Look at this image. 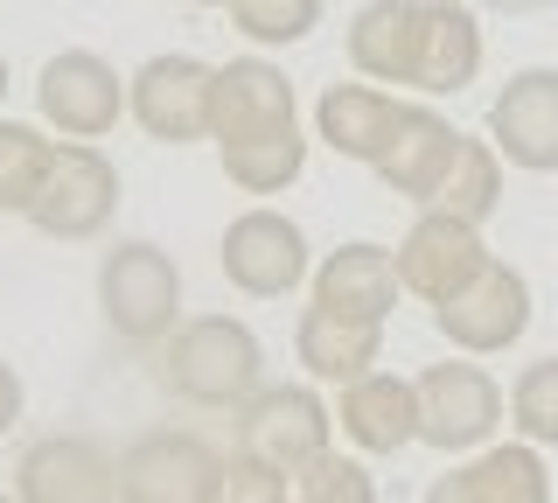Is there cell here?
<instances>
[{
  "label": "cell",
  "instance_id": "1",
  "mask_svg": "<svg viewBox=\"0 0 558 503\" xmlns=\"http://www.w3.org/2000/svg\"><path fill=\"white\" fill-rule=\"evenodd\" d=\"M161 385L182 406L203 412H238L244 398L266 385V343L238 315H189L161 343Z\"/></svg>",
  "mask_w": 558,
  "mask_h": 503
},
{
  "label": "cell",
  "instance_id": "2",
  "mask_svg": "<svg viewBox=\"0 0 558 503\" xmlns=\"http://www.w3.org/2000/svg\"><path fill=\"white\" fill-rule=\"evenodd\" d=\"M98 308L119 343L154 350L182 322V266L154 238H126V245H112L98 259Z\"/></svg>",
  "mask_w": 558,
  "mask_h": 503
},
{
  "label": "cell",
  "instance_id": "3",
  "mask_svg": "<svg viewBox=\"0 0 558 503\" xmlns=\"http://www.w3.org/2000/svg\"><path fill=\"white\" fill-rule=\"evenodd\" d=\"M223 447L196 427H147L119 455V503H217Z\"/></svg>",
  "mask_w": 558,
  "mask_h": 503
},
{
  "label": "cell",
  "instance_id": "4",
  "mask_svg": "<svg viewBox=\"0 0 558 503\" xmlns=\"http://www.w3.org/2000/svg\"><path fill=\"white\" fill-rule=\"evenodd\" d=\"M112 217H119V168H112V154H105L98 141H63L57 161H49L43 196H35V211H28V224L43 238H57V245H84V238H98Z\"/></svg>",
  "mask_w": 558,
  "mask_h": 503
},
{
  "label": "cell",
  "instance_id": "5",
  "mask_svg": "<svg viewBox=\"0 0 558 503\" xmlns=\"http://www.w3.org/2000/svg\"><path fill=\"white\" fill-rule=\"evenodd\" d=\"M418 392V441L440 447V455H475V447L496 441L502 427V385L482 371V363H433V371L412 378Z\"/></svg>",
  "mask_w": 558,
  "mask_h": 503
},
{
  "label": "cell",
  "instance_id": "6",
  "mask_svg": "<svg viewBox=\"0 0 558 503\" xmlns=\"http://www.w3.org/2000/svg\"><path fill=\"white\" fill-rule=\"evenodd\" d=\"M209 92H217V63L203 57H147L126 77V112L140 119V133L161 147H196L209 141Z\"/></svg>",
  "mask_w": 558,
  "mask_h": 503
},
{
  "label": "cell",
  "instance_id": "7",
  "mask_svg": "<svg viewBox=\"0 0 558 503\" xmlns=\"http://www.w3.org/2000/svg\"><path fill=\"white\" fill-rule=\"evenodd\" d=\"M328 441H336V412L307 385H258L238 406V447L258 455V462H272V468H287V476H301L307 462H322Z\"/></svg>",
  "mask_w": 558,
  "mask_h": 503
},
{
  "label": "cell",
  "instance_id": "8",
  "mask_svg": "<svg viewBox=\"0 0 558 503\" xmlns=\"http://www.w3.org/2000/svg\"><path fill=\"white\" fill-rule=\"evenodd\" d=\"M433 328H440V336H447L461 357H496V350H510L523 328H531V280L488 252V266L475 273V280L433 308Z\"/></svg>",
  "mask_w": 558,
  "mask_h": 503
},
{
  "label": "cell",
  "instance_id": "9",
  "mask_svg": "<svg viewBox=\"0 0 558 503\" xmlns=\"http://www.w3.org/2000/svg\"><path fill=\"white\" fill-rule=\"evenodd\" d=\"M217 266H223V280H231L238 294H252V301H279V294H293L307 280V231L287 211L258 203V211H244V217L223 224Z\"/></svg>",
  "mask_w": 558,
  "mask_h": 503
},
{
  "label": "cell",
  "instance_id": "10",
  "mask_svg": "<svg viewBox=\"0 0 558 503\" xmlns=\"http://www.w3.org/2000/svg\"><path fill=\"white\" fill-rule=\"evenodd\" d=\"M35 106L63 141H105L126 112V77L98 49H57L35 77Z\"/></svg>",
  "mask_w": 558,
  "mask_h": 503
},
{
  "label": "cell",
  "instance_id": "11",
  "mask_svg": "<svg viewBox=\"0 0 558 503\" xmlns=\"http://www.w3.org/2000/svg\"><path fill=\"white\" fill-rule=\"evenodd\" d=\"M22 503H119V455L98 433H43L14 462Z\"/></svg>",
  "mask_w": 558,
  "mask_h": 503
},
{
  "label": "cell",
  "instance_id": "12",
  "mask_svg": "<svg viewBox=\"0 0 558 503\" xmlns=\"http://www.w3.org/2000/svg\"><path fill=\"white\" fill-rule=\"evenodd\" d=\"M488 141L523 176H558V71L531 63L496 92L488 106Z\"/></svg>",
  "mask_w": 558,
  "mask_h": 503
},
{
  "label": "cell",
  "instance_id": "13",
  "mask_svg": "<svg viewBox=\"0 0 558 503\" xmlns=\"http://www.w3.org/2000/svg\"><path fill=\"white\" fill-rule=\"evenodd\" d=\"M482 266H488L482 224H461L447 211H418L405 245H398V280H405V294H418L426 308H440L447 294H461Z\"/></svg>",
  "mask_w": 558,
  "mask_h": 503
},
{
  "label": "cell",
  "instance_id": "14",
  "mask_svg": "<svg viewBox=\"0 0 558 503\" xmlns=\"http://www.w3.org/2000/svg\"><path fill=\"white\" fill-rule=\"evenodd\" d=\"M293 84L279 63L266 57H231L217 63V92H209V141L231 147V141H258V133L293 127Z\"/></svg>",
  "mask_w": 558,
  "mask_h": 503
},
{
  "label": "cell",
  "instance_id": "15",
  "mask_svg": "<svg viewBox=\"0 0 558 503\" xmlns=\"http://www.w3.org/2000/svg\"><path fill=\"white\" fill-rule=\"evenodd\" d=\"M398 294H405L398 252L371 245V238H349V245H336L322 266H314V308H328V315H342V322L384 328L391 308H398Z\"/></svg>",
  "mask_w": 558,
  "mask_h": 503
},
{
  "label": "cell",
  "instance_id": "16",
  "mask_svg": "<svg viewBox=\"0 0 558 503\" xmlns=\"http://www.w3.org/2000/svg\"><path fill=\"white\" fill-rule=\"evenodd\" d=\"M426 503H551V468L531 441H488L475 447V462H453Z\"/></svg>",
  "mask_w": 558,
  "mask_h": 503
},
{
  "label": "cell",
  "instance_id": "17",
  "mask_svg": "<svg viewBox=\"0 0 558 503\" xmlns=\"http://www.w3.org/2000/svg\"><path fill=\"white\" fill-rule=\"evenodd\" d=\"M453 154H461V127H453L447 112H433V106H405L391 147H384V161H377V182L391 189V196H405V203L426 211V203L440 196Z\"/></svg>",
  "mask_w": 558,
  "mask_h": 503
},
{
  "label": "cell",
  "instance_id": "18",
  "mask_svg": "<svg viewBox=\"0 0 558 503\" xmlns=\"http://www.w3.org/2000/svg\"><path fill=\"white\" fill-rule=\"evenodd\" d=\"M482 71V28L468 0H418V57H412V92L447 98L468 92Z\"/></svg>",
  "mask_w": 558,
  "mask_h": 503
},
{
  "label": "cell",
  "instance_id": "19",
  "mask_svg": "<svg viewBox=\"0 0 558 503\" xmlns=\"http://www.w3.org/2000/svg\"><path fill=\"white\" fill-rule=\"evenodd\" d=\"M336 420L363 455H398V447L418 441V392H412V378H398V371H363V378L342 385Z\"/></svg>",
  "mask_w": 558,
  "mask_h": 503
},
{
  "label": "cell",
  "instance_id": "20",
  "mask_svg": "<svg viewBox=\"0 0 558 503\" xmlns=\"http://www.w3.org/2000/svg\"><path fill=\"white\" fill-rule=\"evenodd\" d=\"M398 112L405 106L391 92H377V84H328L322 106H314V141L328 154H342V161L377 168L391 133H398Z\"/></svg>",
  "mask_w": 558,
  "mask_h": 503
},
{
  "label": "cell",
  "instance_id": "21",
  "mask_svg": "<svg viewBox=\"0 0 558 503\" xmlns=\"http://www.w3.org/2000/svg\"><path fill=\"white\" fill-rule=\"evenodd\" d=\"M418 57V0H371L349 22V63L371 84H412Z\"/></svg>",
  "mask_w": 558,
  "mask_h": 503
},
{
  "label": "cell",
  "instance_id": "22",
  "mask_svg": "<svg viewBox=\"0 0 558 503\" xmlns=\"http://www.w3.org/2000/svg\"><path fill=\"white\" fill-rule=\"evenodd\" d=\"M293 357H301L307 378H322V385H349V378L377 371L384 328H363V322L328 315V308H307V315L293 322Z\"/></svg>",
  "mask_w": 558,
  "mask_h": 503
},
{
  "label": "cell",
  "instance_id": "23",
  "mask_svg": "<svg viewBox=\"0 0 558 503\" xmlns=\"http://www.w3.org/2000/svg\"><path fill=\"white\" fill-rule=\"evenodd\" d=\"M217 154H223V176H231L244 196H279V189H293L301 168H307V133H301V119H293V127H279V133L231 141Z\"/></svg>",
  "mask_w": 558,
  "mask_h": 503
},
{
  "label": "cell",
  "instance_id": "24",
  "mask_svg": "<svg viewBox=\"0 0 558 503\" xmlns=\"http://www.w3.org/2000/svg\"><path fill=\"white\" fill-rule=\"evenodd\" d=\"M426 211H447L461 224H488V217H496L502 211V154H496V141H468V133H461V154H453L440 196H433Z\"/></svg>",
  "mask_w": 558,
  "mask_h": 503
},
{
  "label": "cell",
  "instance_id": "25",
  "mask_svg": "<svg viewBox=\"0 0 558 503\" xmlns=\"http://www.w3.org/2000/svg\"><path fill=\"white\" fill-rule=\"evenodd\" d=\"M49 161H57V141L28 119H0V217H28L35 196L49 182Z\"/></svg>",
  "mask_w": 558,
  "mask_h": 503
},
{
  "label": "cell",
  "instance_id": "26",
  "mask_svg": "<svg viewBox=\"0 0 558 503\" xmlns=\"http://www.w3.org/2000/svg\"><path fill=\"white\" fill-rule=\"evenodd\" d=\"M322 8L328 0H231V28L252 36L258 49H287L322 28Z\"/></svg>",
  "mask_w": 558,
  "mask_h": 503
},
{
  "label": "cell",
  "instance_id": "27",
  "mask_svg": "<svg viewBox=\"0 0 558 503\" xmlns=\"http://www.w3.org/2000/svg\"><path fill=\"white\" fill-rule=\"evenodd\" d=\"M510 427L531 447H558V357L523 363V378L510 385Z\"/></svg>",
  "mask_w": 558,
  "mask_h": 503
},
{
  "label": "cell",
  "instance_id": "28",
  "mask_svg": "<svg viewBox=\"0 0 558 503\" xmlns=\"http://www.w3.org/2000/svg\"><path fill=\"white\" fill-rule=\"evenodd\" d=\"M293 503H377V482L363 462H349L328 447L322 462H307L301 476H293Z\"/></svg>",
  "mask_w": 558,
  "mask_h": 503
},
{
  "label": "cell",
  "instance_id": "29",
  "mask_svg": "<svg viewBox=\"0 0 558 503\" xmlns=\"http://www.w3.org/2000/svg\"><path fill=\"white\" fill-rule=\"evenodd\" d=\"M287 490H293V476H287V468H272V462L244 455V447H231V455H223L217 503H287Z\"/></svg>",
  "mask_w": 558,
  "mask_h": 503
},
{
  "label": "cell",
  "instance_id": "30",
  "mask_svg": "<svg viewBox=\"0 0 558 503\" xmlns=\"http://www.w3.org/2000/svg\"><path fill=\"white\" fill-rule=\"evenodd\" d=\"M22 406H28V392H22V371H14L8 357H0V441H8V427L22 420Z\"/></svg>",
  "mask_w": 558,
  "mask_h": 503
},
{
  "label": "cell",
  "instance_id": "31",
  "mask_svg": "<svg viewBox=\"0 0 558 503\" xmlns=\"http://www.w3.org/2000/svg\"><path fill=\"white\" fill-rule=\"evenodd\" d=\"M475 8H496V14H537V8H558V0H475Z\"/></svg>",
  "mask_w": 558,
  "mask_h": 503
},
{
  "label": "cell",
  "instance_id": "32",
  "mask_svg": "<svg viewBox=\"0 0 558 503\" xmlns=\"http://www.w3.org/2000/svg\"><path fill=\"white\" fill-rule=\"evenodd\" d=\"M0 106H8V57H0Z\"/></svg>",
  "mask_w": 558,
  "mask_h": 503
},
{
  "label": "cell",
  "instance_id": "33",
  "mask_svg": "<svg viewBox=\"0 0 558 503\" xmlns=\"http://www.w3.org/2000/svg\"><path fill=\"white\" fill-rule=\"evenodd\" d=\"M196 8H231V0H196Z\"/></svg>",
  "mask_w": 558,
  "mask_h": 503
},
{
  "label": "cell",
  "instance_id": "34",
  "mask_svg": "<svg viewBox=\"0 0 558 503\" xmlns=\"http://www.w3.org/2000/svg\"><path fill=\"white\" fill-rule=\"evenodd\" d=\"M0 503H22V496H8V490H0Z\"/></svg>",
  "mask_w": 558,
  "mask_h": 503
}]
</instances>
